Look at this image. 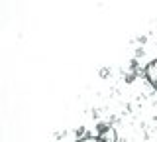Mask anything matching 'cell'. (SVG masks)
I'll return each mask as SVG.
<instances>
[{
    "label": "cell",
    "mask_w": 157,
    "mask_h": 142,
    "mask_svg": "<svg viewBox=\"0 0 157 142\" xmlns=\"http://www.w3.org/2000/svg\"><path fill=\"white\" fill-rule=\"evenodd\" d=\"M145 77H147V81L153 85V89L157 91V59L149 61L145 65Z\"/></svg>",
    "instance_id": "6da1fadb"
},
{
    "label": "cell",
    "mask_w": 157,
    "mask_h": 142,
    "mask_svg": "<svg viewBox=\"0 0 157 142\" xmlns=\"http://www.w3.org/2000/svg\"><path fill=\"white\" fill-rule=\"evenodd\" d=\"M98 138H100L102 142H116L118 134H116V130L112 128V126H102L100 132H98Z\"/></svg>",
    "instance_id": "7a4b0ae2"
},
{
    "label": "cell",
    "mask_w": 157,
    "mask_h": 142,
    "mask_svg": "<svg viewBox=\"0 0 157 142\" xmlns=\"http://www.w3.org/2000/svg\"><path fill=\"white\" fill-rule=\"evenodd\" d=\"M77 142H102L98 136H85V138H81V140H77Z\"/></svg>",
    "instance_id": "3957f363"
}]
</instances>
